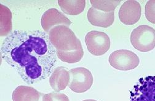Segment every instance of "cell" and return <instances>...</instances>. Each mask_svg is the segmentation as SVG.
Returning <instances> with one entry per match:
<instances>
[{"label":"cell","instance_id":"obj_1","mask_svg":"<svg viewBox=\"0 0 155 101\" xmlns=\"http://www.w3.org/2000/svg\"><path fill=\"white\" fill-rule=\"evenodd\" d=\"M1 56L29 85L53 72L57 52L48 34L41 30H14L3 41Z\"/></svg>","mask_w":155,"mask_h":101},{"label":"cell","instance_id":"obj_2","mask_svg":"<svg viewBox=\"0 0 155 101\" xmlns=\"http://www.w3.org/2000/svg\"><path fill=\"white\" fill-rule=\"evenodd\" d=\"M48 36L56 51H71L83 49L80 39L68 27L57 25L50 30Z\"/></svg>","mask_w":155,"mask_h":101},{"label":"cell","instance_id":"obj_3","mask_svg":"<svg viewBox=\"0 0 155 101\" xmlns=\"http://www.w3.org/2000/svg\"><path fill=\"white\" fill-rule=\"evenodd\" d=\"M130 42L134 48L145 52L155 48V30L146 25L134 29L130 35Z\"/></svg>","mask_w":155,"mask_h":101},{"label":"cell","instance_id":"obj_4","mask_svg":"<svg viewBox=\"0 0 155 101\" xmlns=\"http://www.w3.org/2000/svg\"><path fill=\"white\" fill-rule=\"evenodd\" d=\"M109 63L115 69L122 71L131 70L139 65L140 60L137 54L126 49L113 52L109 57Z\"/></svg>","mask_w":155,"mask_h":101},{"label":"cell","instance_id":"obj_5","mask_svg":"<svg viewBox=\"0 0 155 101\" xmlns=\"http://www.w3.org/2000/svg\"><path fill=\"white\" fill-rule=\"evenodd\" d=\"M70 80L69 88L74 93H82L89 90L93 84L91 72L84 67H78L69 70Z\"/></svg>","mask_w":155,"mask_h":101},{"label":"cell","instance_id":"obj_6","mask_svg":"<svg viewBox=\"0 0 155 101\" xmlns=\"http://www.w3.org/2000/svg\"><path fill=\"white\" fill-rule=\"evenodd\" d=\"M85 42L89 52L94 56H102L110 48L111 41L108 35L102 32L92 30L85 37Z\"/></svg>","mask_w":155,"mask_h":101},{"label":"cell","instance_id":"obj_7","mask_svg":"<svg viewBox=\"0 0 155 101\" xmlns=\"http://www.w3.org/2000/svg\"><path fill=\"white\" fill-rule=\"evenodd\" d=\"M142 8L140 3L134 0H128L121 6L118 15L120 21L127 25L136 24L140 19Z\"/></svg>","mask_w":155,"mask_h":101},{"label":"cell","instance_id":"obj_8","mask_svg":"<svg viewBox=\"0 0 155 101\" xmlns=\"http://www.w3.org/2000/svg\"><path fill=\"white\" fill-rule=\"evenodd\" d=\"M71 24V22L65 15L54 8L46 11L41 19V25L47 34H49L50 30L57 25L69 27Z\"/></svg>","mask_w":155,"mask_h":101},{"label":"cell","instance_id":"obj_9","mask_svg":"<svg viewBox=\"0 0 155 101\" xmlns=\"http://www.w3.org/2000/svg\"><path fill=\"white\" fill-rule=\"evenodd\" d=\"M87 19L94 26L108 28L114 22V11L104 12L92 7L87 12Z\"/></svg>","mask_w":155,"mask_h":101},{"label":"cell","instance_id":"obj_10","mask_svg":"<svg viewBox=\"0 0 155 101\" xmlns=\"http://www.w3.org/2000/svg\"><path fill=\"white\" fill-rule=\"evenodd\" d=\"M70 80V72L65 67L55 68L49 78L51 88L55 91L64 90L68 85Z\"/></svg>","mask_w":155,"mask_h":101},{"label":"cell","instance_id":"obj_11","mask_svg":"<svg viewBox=\"0 0 155 101\" xmlns=\"http://www.w3.org/2000/svg\"><path fill=\"white\" fill-rule=\"evenodd\" d=\"M44 94L32 87L21 85L12 93L13 101H43Z\"/></svg>","mask_w":155,"mask_h":101},{"label":"cell","instance_id":"obj_12","mask_svg":"<svg viewBox=\"0 0 155 101\" xmlns=\"http://www.w3.org/2000/svg\"><path fill=\"white\" fill-rule=\"evenodd\" d=\"M58 3L62 11L70 15L81 14L86 6L85 0H59Z\"/></svg>","mask_w":155,"mask_h":101},{"label":"cell","instance_id":"obj_13","mask_svg":"<svg viewBox=\"0 0 155 101\" xmlns=\"http://www.w3.org/2000/svg\"><path fill=\"white\" fill-rule=\"evenodd\" d=\"M57 57L62 62L68 64H74L80 62L84 55L83 49L71 51H56Z\"/></svg>","mask_w":155,"mask_h":101},{"label":"cell","instance_id":"obj_14","mask_svg":"<svg viewBox=\"0 0 155 101\" xmlns=\"http://www.w3.org/2000/svg\"><path fill=\"white\" fill-rule=\"evenodd\" d=\"M12 29L11 13L6 6L1 5V36H5Z\"/></svg>","mask_w":155,"mask_h":101},{"label":"cell","instance_id":"obj_15","mask_svg":"<svg viewBox=\"0 0 155 101\" xmlns=\"http://www.w3.org/2000/svg\"><path fill=\"white\" fill-rule=\"evenodd\" d=\"M121 1L118 0H91L90 3L92 6V8L99 10L104 12H110L114 11V9L117 7Z\"/></svg>","mask_w":155,"mask_h":101},{"label":"cell","instance_id":"obj_16","mask_svg":"<svg viewBox=\"0 0 155 101\" xmlns=\"http://www.w3.org/2000/svg\"><path fill=\"white\" fill-rule=\"evenodd\" d=\"M145 14L148 21L155 24V0H150L146 3Z\"/></svg>","mask_w":155,"mask_h":101},{"label":"cell","instance_id":"obj_17","mask_svg":"<svg viewBox=\"0 0 155 101\" xmlns=\"http://www.w3.org/2000/svg\"><path fill=\"white\" fill-rule=\"evenodd\" d=\"M43 101H70L68 96L63 93L52 92L45 94Z\"/></svg>","mask_w":155,"mask_h":101},{"label":"cell","instance_id":"obj_18","mask_svg":"<svg viewBox=\"0 0 155 101\" xmlns=\"http://www.w3.org/2000/svg\"><path fill=\"white\" fill-rule=\"evenodd\" d=\"M83 101H97V100H94V99H87V100H83Z\"/></svg>","mask_w":155,"mask_h":101}]
</instances>
